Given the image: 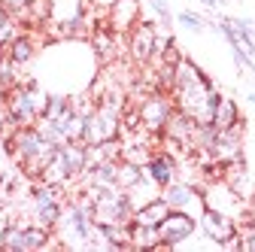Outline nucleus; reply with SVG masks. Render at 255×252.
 I'll return each instance as SVG.
<instances>
[{
    "label": "nucleus",
    "instance_id": "4be33fe9",
    "mask_svg": "<svg viewBox=\"0 0 255 252\" xmlns=\"http://www.w3.org/2000/svg\"><path fill=\"white\" fill-rule=\"evenodd\" d=\"M6 55L15 61L18 67H24V64H30V61H34V55H37V46H34V40L30 37H15L9 46H6Z\"/></svg>",
    "mask_w": 255,
    "mask_h": 252
},
{
    "label": "nucleus",
    "instance_id": "0eeeda50",
    "mask_svg": "<svg viewBox=\"0 0 255 252\" xmlns=\"http://www.w3.org/2000/svg\"><path fill=\"white\" fill-rule=\"evenodd\" d=\"M161 198L167 201L170 210L191 213L195 219L204 213V195H201L191 182H185V179H173L170 185H164V188H161Z\"/></svg>",
    "mask_w": 255,
    "mask_h": 252
},
{
    "label": "nucleus",
    "instance_id": "423d86ee",
    "mask_svg": "<svg viewBox=\"0 0 255 252\" xmlns=\"http://www.w3.org/2000/svg\"><path fill=\"white\" fill-rule=\"evenodd\" d=\"M158 234H161V246L173 249L198 234V219L191 213H182V210H170L161 219V225H158Z\"/></svg>",
    "mask_w": 255,
    "mask_h": 252
},
{
    "label": "nucleus",
    "instance_id": "1a4fd4ad",
    "mask_svg": "<svg viewBox=\"0 0 255 252\" xmlns=\"http://www.w3.org/2000/svg\"><path fill=\"white\" fill-rule=\"evenodd\" d=\"M198 231H201L207 240H213V243L222 246V243H228V240L237 234V219L219 213V210H207V207H204V213L198 216Z\"/></svg>",
    "mask_w": 255,
    "mask_h": 252
},
{
    "label": "nucleus",
    "instance_id": "ddd939ff",
    "mask_svg": "<svg viewBox=\"0 0 255 252\" xmlns=\"http://www.w3.org/2000/svg\"><path fill=\"white\" fill-rule=\"evenodd\" d=\"M155 24H146L140 21L134 30H131V58L137 61V64H146V61H152V52H155Z\"/></svg>",
    "mask_w": 255,
    "mask_h": 252
},
{
    "label": "nucleus",
    "instance_id": "4468645a",
    "mask_svg": "<svg viewBox=\"0 0 255 252\" xmlns=\"http://www.w3.org/2000/svg\"><path fill=\"white\" fill-rule=\"evenodd\" d=\"M110 24L116 34H128L140 24V3L137 0H116L113 12H110Z\"/></svg>",
    "mask_w": 255,
    "mask_h": 252
},
{
    "label": "nucleus",
    "instance_id": "f704fd0d",
    "mask_svg": "<svg viewBox=\"0 0 255 252\" xmlns=\"http://www.w3.org/2000/svg\"><path fill=\"white\" fill-rule=\"evenodd\" d=\"M249 101H252V104H255V91H252V94H249Z\"/></svg>",
    "mask_w": 255,
    "mask_h": 252
},
{
    "label": "nucleus",
    "instance_id": "393cba45",
    "mask_svg": "<svg viewBox=\"0 0 255 252\" xmlns=\"http://www.w3.org/2000/svg\"><path fill=\"white\" fill-rule=\"evenodd\" d=\"M231 24H234V30H237L240 43L246 46V52H255V24H252L249 18H231Z\"/></svg>",
    "mask_w": 255,
    "mask_h": 252
},
{
    "label": "nucleus",
    "instance_id": "c85d7f7f",
    "mask_svg": "<svg viewBox=\"0 0 255 252\" xmlns=\"http://www.w3.org/2000/svg\"><path fill=\"white\" fill-rule=\"evenodd\" d=\"M15 37H21V34H18V24H15V21H12V15H9L3 24H0V43H3V46H9Z\"/></svg>",
    "mask_w": 255,
    "mask_h": 252
},
{
    "label": "nucleus",
    "instance_id": "20e7f679",
    "mask_svg": "<svg viewBox=\"0 0 255 252\" xmlns=\"http://www.w3.org/2000/svg\"><path fill=\"white\" fill-rule=\"evenodd\" d=\"M61 213H64L61 185H49V182L34 185V192H30V222H37V225L52 231L58 225Z\"/></svg>",
    "mask_w": 255,
    "mask_h": 252
},
{
    "label": "nucleus",
    "instance_id": "7ed1b4c3",
    "mask_svg": "<svg viewBox=\"0 0 255 252\" xmlns=\"http://www.w3.org/2000/svg\"><path fill=\"white\" fill-rule=\"evenodd\" d=\"M122 134V107L116 104V98H104L94 113L85 119V131H82V143L94 146L104 140H116Z\"/></svg>",
    "mask_w": 255,
    "mask_h": 252
},
{
    "label": "nucleus",
    "instance_id": "6e6552de",
    "mask_svg": "<svg viewBox=\"0 0 255 252\" xmlns=\"http://www.w3.org/2000/svg\"><path fill=\"white\" fill-rule=\"evenodd\" d=\"M243 204H246V201L234 192L225 179H222V182H210V185L204 188V207H207V210H219V213L237 219V216H243Z\"/></svg>",
    "mask_w": 255,
    "mask_h": 252
},
{
    "label": "nucleus",
    "instance_id": "f8f14e48",
    "mask_svg": "<svg viewBox=\"0 0 255 252\" xmlns=\"http://www.w3.org/2000/svg\"><path fill=\"white\" fill-rule=\"evenodd\" d=\"M195 131H198V122L191 119V116H185V113H179V110H173V116L164 125L167 140L176 143V146H182V149L185 146H195Z\"/></svg>",
    "mask_w": 255,
    "mask_h": 252
},
{
    "label": "nucleus",
    "instance_id": "f257e3e1",
    "mask_svg": "<svg viewBox=\"0 0 255 252\" xmlns=\"http://www.w3.org/2000/svg\"><path fill=\"white\" fill-rule=\"evenodd\" d=\"M46 101H49V94L34 79H27L24 85H12L6 94V128L15 131V128L37 125V119L46 110Z\"/></svg>",
    "mask_w": 255,
    "mask_h": 252
},
{
    "label": "nucleus",
    "instance_id": "72a5a7b5",
    "mask_svg": "<svg viewBox=\"0 0 255 252\" xmlns=\"http://www.w3.org/2000/svg\"><path fill=\"white\" fill-rule=\"evenodd\" d=\"M3 55H6V46H3V43H0V58H3Z\"/></svg>",
    "mask_w": 255,
    "mask_h": 252
},
{
    "label": "nucleus",
    "instance_id": "6ab92c4d",
    "mask_svg": "<svg viewBox=\"0 0 255 252\" xmlns=\"http://www.w3.org/2000/svg\"><path fill=\"white\" fill-rule=\"evenodd\" d=\"M201 79H207V76H204V70L195 64V61H188V58H179L176 64H173V88L195 85V82H201ZM173 88H170V91H173Z\"/></svg>",
    "mask_w": 255,
    "mask_h": 252
},
{
    "label": "nucleus",
    "instance_id": "b1692460",
    "mask_svg": "<svg viewBox=\"0 0 255 252\" xmlns=\"http://www.w3.org/2000/svg\"><path fill=\"white\" fill-rule=\"evenodd\" d=\"M140 176H143V167H140V164L119 158V170H116V185H119V188H125V192H128V188H131Z\"/></svg>",
    "mask_w": 255,
    "mask_h": 252
},
{
    "label": "nucleus",
    "instance_id": "cd10ccee",
    "mask_svg": "<svg viewBox=\"0 0 255 252\" xmlns=\"http://www.w3.org/2000/svg\"><path fill=\"white\" fill-rule=\"evenodd\" d=\"M176 21H179L185 30H191V34H201V30H204V18H201V15H195V12H179V15H176Z\"/></svg>",
    "mask_w": 255,
    "mask_h": 252
},
{
    "label": "nucleus",
    "instance_id": "bb28decb",
    "mask_svg": "<svg viewBox=\"0 0 255 252\" xmlns=\"http://www.w3.org/2000/svg\"><path fill=\"white\" fill-rule=\"evenodd\" d=\"M0 3L6 6V12H9V15H15V18H27L30 3H34V0H0Z\"/></svg>",
    "mask_w": 255,
    "mask_h": 252
},
{
    "label": "nucleus",
    "instance_id": "9b49d317",
    "mask_svg": "<svg viewBox=\"0 0 255 252\" xmlns=\"http://www.w3.org/2000/svg\"><path fill=\"white\" fill-rule=\"evenodd\" d=\"M143 170H146V176H149L158 188L170 185V182L179 176L176 158H173V155H167V152H152V155H149V161L143 164Z\"/></svg>",
    "mask_w": 255,
    "mask_h": 252
},
{
    "label": "nucleus",
    "instance_id": "a211bd4d",
    "mask_svg": "<svg viewBox=\"0 0 255 252\" xmlns=\"http://www.w3.org/2000/svg\"><path fill=\"white\" fill-rule=\"evenodd\" d=\"M158 195H161V188H158L149 176H146V170H143V176L131 185V188H128V201H131V207L134 210H140L143 204H149V201H155Z\"/></svg>",
    "mask_w": 255,
    "mask_h": 252
},
{
    "label": "nucleus",
    "instance_id": "9d476101",
    "mask_svg": "<svg viewBox=\"0 0 255 252\" xmlns=\"http://www.w3.org/2000/svg\"><path fill=\"white\" fill-rule=\"evenodd\" d=\"M240 146H243V122L234 125V128H225V131H219L210 155L216 161H240Z\"/></svg>",
    "mask_w": 255,
    "mask_h": 252
},
{
    "label": "nucleus",
    "instance_id": "39448f33",
    "mask_svg": "<svg viewBox=\"0 0 255 252\" xmlns=\"http://www.w3.org/2000/svg\"><path fill=\"white\" fill-rule=\"evenodd\" d=\"M173 110H176V104H173L170 94H164V91H155V94H149V98H143V104L137 107L143 131L161 134L164 125H167V119L173 116Z\"/></svg>",
    "mask_w": 255,
    "mask_h": 252
},
{
    "label": "nucleus",
    "instance_id": "2f4dec72",
    "mask_svg": "<svg viewBox=\"0 0 255 252\" xmlns=\"http://www.w3.org/2000/svg\"><path fill=\"white\" fill-rule=\"evenodd\" d=\"M6 18H9V12H6V6H3V3H0V24H3Z\"/></svg>",
    "mask_w": 255,
    "mask_h": 252
},
{
    "label": "nucleus",
    "instance_id": "f3484780",
    "mask_svg": "<svg viewBox=\"0 0 255 252\" xmlns=\"http://www.w3.org/2000/svg\"><path fill=\"white\" fill-rule=\"evenodd\" d=\"M170 213V207H167V201L158 195L155 201H149V204H143L140 210H134V219L131 222H137V225H161V219Z\"/></svg>",
    "mask_w": 255,
    "mask_h": 252
},
{
    "label": "nucleus",
    "instance_id": "473e14b6",
    "mask_svg": "<svg viewBox=\"0 0 255 252\" xmlns=\"http://www.w3.org/2000/svg\"><path fill=\"white\" fill-rule=\"evenodd\" d=\"M201 3H207V6H216V0H201Z\"/></svg>",
    "mask_w": 255,
    "mask_h": 252
},
{
    "label": "nucleus",
    "instance_id": "7c9ffc66",
    "mask_svg": "<svg viewBox=\"0 0 255 252\" xmlns=\"http://www.w3.org/2000/svg\"><path fill=\"white\" fill-rule=\"evenodd\" d=\"M237 231H240V225H237ZM240 249L255 252V225H243V231H240Z\"/></svg>",
    "mask_w": 255,
    "mask_h": 252
},
{
    "label": "nucleus",
    "instance_id": "dca6fc26",
    "mask_svg": "<svg viewBox=\"0 0 255 252\" xmlns=\"http://www.w3.org/2000/svg\"><path fill=\"white\" fill-rule=\"evenodd\" d=\"M225 182L234 188L243 201H249V198L255 195V188H252V182H249V173H246L243 161H228V167H225Z\"/></svg>",
    "mask_w": 255,
    "mask_h": 252
},
{
    "label": "nucleus",
    "instance_id": "412c9836",
    "mask_svg": "<svg viewBox=\"0 0 255 252\" xmlns=\"http://www.w3.org/2000/svg\"><path fill=\"white\" fill-rule=\"evenodd\" d=\"M131 246L134 249H161L158 225H137V222H131Z\"/></svg>",
    "mask_w": 255,
    "mask_h": 252
},
{
    "label": "nucleus",
    "instance_id": "5701e85b",
    "mask_svg": "<svg viewBox=\"0 0 255 252\" xmlns=\"http://www.w3.org/2000/svg\"><path fill=\"white\" fill-rule=\"evenodd\" d=\"M70 113H73V98H67V94H49L46 110H43V116H46V119L64 122Z\"/></svg>",
    "mask_w": 255,
    "mask_h": 252
},
{
    "label": "nucleus",
    "instance_id": "c756f323",
    "mask_svg": "<svg viewBox=\"0 0 255 252\" xmlns=\"http://www.w3.org/2000/svg\"><path fill=\"white\" fill-rule=\"evenodd\" d=\"M152 12L161 18V27H167L170 30V24H173V15H170V9H167V3L164 0H152Z\"/></svg>",
    "mask_w": 255,
    "mask_h": 252
},
{
    "label": "nucleus",
    "instance_id": "f03ea898",
    "mask_svg": "<svg viewBox=\"0 0 255 252\" xmlns=\"http://www.w3.org/2000/svg\"><path fill=\"white\" fill-rule=\"evenodd\" d=\"M222 94L213 88L210 79H201L195 85H185V88H173V104L179 113L191 116L198 125H207L213 122V113H216V104H219Z\"/></svg>",
    "mask_w": 255,
    "mask_h": 252
},
{
    "label": "nucleus",
    "instance_id": "aec40b11",
    "mask_svg": "<svg viewBox=\"0 0 255 252\" xmlns=\"http://www.w3.org/2000/svg\"><path fill=\"white\" fill-rule=\"evenodd\" d=\"M210 125H216L219 131H225V128H234V125H240V110H237V104L231 101V98H219V104H216V113H213V122Z\"/></svg>",
    "mask_w": 255,
    "mask_h": 252
},
{
    "label": "nucleus",
    "instance_id": "a878e982",
    "mask_svg": "<svg viewBox=\"0 0 255 252\" xmlns=\"http://www.w3.org/2000/svg\"><path fill=\"white\" fill-rule=\"evenodd\" d=\"M94 52H98L101 61H110V58L116 55V40H113V34H107V30L94 34Z\"/></svg>",
    "mask_w": 255,
    "mask_h": 252
},
{
    "label": "nucleus",
    "instance_id": "2eb2a0df",
    "mask_svg": "<svg viewBox=\"0 0 255 252\" xmlns=\"http://www.w3.org/2000/svg\"><path fill=\"white\" fill-rule=\"evenodd\" d=\"M0 246L9 252H27L30 249V237H27V222H9L0 234Z\"/></svg>",
    "mask_w": 255,
    "mask_h": 252
}]
</instances>
